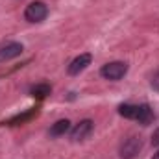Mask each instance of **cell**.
I'll return each mask as SVG.
<instances>
[{
  "mask_svg": "<svg viewBox=\"0 0 159 159\" xmlns=\"http://www.w3.org/2000/svg\"><path fill=\"white\" fill-rule=\"evenodd\" d=\"M22 50H24L22 44H20V43H15V41L2 44V46H0V63H6V61H9V59H15L17 56L22 54Z\"/></svg>",
  "mask_w": 159,
  "mask_h": 159,
  "instance_id": "cell-5",
  "label": "cell"
},
{
  "mask_svg": "<svg viewBox=\"0 0 159 159\" xmlns=\"http://www.w3.org/2000/svg\"><path fill=\"white\" fill-rule=\"evenodd\" d=\"M152 159H159V150L156 152V154H154V157H152Z\"/></svg>",
  "mask_w": 159,
  "mask_h": 159,
  "instance_id": "cell-13",
  "label": "cell"
},
{
  "mask_svg": "<svg viewBox=\"0 0 159 159\" xmlns=\"http://www.w3.org/2000/svg\"><path fill=\"white\" fill-rule=\"evenodd\" d=\"M135 120H137L139 124H143V126L152 124V122H154V111H152V107H150L148 104H141L139 109H137V117H135Z\"/></svg>",
  "mask_w": 159,
  "mask_h": 159,
  "instance_id": "cell-7",
  "label": "cell"
},
{
  "mask_svg": "<svg viewBox=\"0 0 159 159\" xmlns=\"http://www.w3.org/2000/svg\"><path fill=\"white\" fill-rule=\"evenodd\" d=\"M152 87H154L156 91H159V72L154 76V80H152Z\"/></svg>",
  "mask_w": 159,
  "mask_h": 159,
  "instance_id": "cell-12",
  "label": "cell"
},
{
  "mask_svg": "<svg viewBox=\"0 0 159 159\" xmlns=\"http://www.w3.org/2000/svg\"><path fill=\"white\" fill-rule=\"evenodd\" d=\"M67 131H70V122L67 119H61L57 120L56 124H52V128H50V137H61V135H65Z\"/></svg>",
  "mask_w": 159,
  "mask_h": 159,
  "instance_id": "cell-8",
  "label": "cell"
},
{
  "mask_svg": "<svg viewBox=\"0 0 159 159\" xmlns=\"http://www.w3.org/2000/svg\"><path fill=\"white\" fill-rule=\"evenodd\" d=\"M91 61H93V56H91V54H80L78 57H74V59L70 61V65H69V74H70V76H76L80 72H83V70L91 65Z\"/></svg>",
  "mask_w": 159,
  "mask_h": 159,
  "instance_id": "cell-6",
  "label": "cell"
},
{
  "mask_svg": "<svg viewBox=\"0 0 159 159\" xmlns=\"http://www.w3.org/2000/svg\"><path fill=\"white\" fill-rule=\"evenodd\" d=\"M93 128H94V122L91 119H85V120H80L78 124L70 129V139L74 143H81L85 141L91 133H93Z\"/></svg>",
  "mask_w": 159,
  "mask_h": 159,
  "instance_id": "cell-4",
  "label": "cell"
},
{
  "mask_svg": "<svg viewBox=\"0 0 159 159\" xmlns=\"http://www.w3.org/2000/svg\"><path fill=\"white\" fill-rule=\"evenodd\" d=\"M152 144L154 146H159V128L154 131V135H152Z\"/></svg>",
  "mask_w": 159,
  "mask_h": 159,
  "instance_id": "cell-11",
  "label": "cell"
},
{
  "mask_svg": "<svg viewBox=\"0 0 159 159\" xmlns=\"http://www.w3.org/2000/svg\"><path fill=\"white\" fill-rule=\"evenodd\" d=\"M137 109H139V106H133V104H122V106H119V115L120 117H124V119L135 120V117H137Z\"/></svg>",
  "mask_w": 159,
  "mask_h": 159,
  "instance_id": "cell-9",
  "label": "cell"
},
{
  "mask_svg": "<svg viewBox=\"0 0 159 159\" xmlns=\"http://www.w3.org/2000/svg\"><path fill=\"white\" fill-rule=\"evenodd\" d=\"M50 85H46V83H39V85H34L32 89H30V93H32V96H37V98H44V96H48L50 94Z\"/></svg>",
  "mask_w": 159,
  "mask_h": 159,
  "instance_id": "cell-10",
  "label": "cell"
},
{
  "mask_svg": "<svg viewBox=\"0 0 159 159\" xmlns=\"http://www.w3.org/2000/svg\"><path fill=\"white\" fill-rule=\"evenodd\" d=\"M46 15H48V6L41 0L28 4L26 9H24V19L28 22H43L46 19Z\"/></svg>",
  "mask_w": 159,
  "mask_h": 159,
  "instance_id": "cell-2",
  "label": "cell"
},
{
  "mask_svg": "<svg viewBox=\"0 0 159 159\" xmlns=\"http://www.w3.org/2000/svg\"><path fill=\"white\" fill-rule=\"evenodd\" d=\"M143 150V141L141 137H128L122 144H120V150H119V156L120 159H133L139 156V152Z\"/></svg>",
  "mask_w": 159,
  "mask_h": 159,
  "instance_id": "cell-3",
  "label": "cell"
},
{
  "mask_svg": "<svg viewBox=\"0 0 159 159\" xmlns=\"http://www.w3.org/2000/svg\"><path fill=\"white\" fill-rule=\"evenodd\" d=\"M128 72V63L124 61H111V63H106L102 69H100V74L102 78L109 80V81H119L126 76Z\"/></svg>",
  "mask_w": 159,
  "mask_h": 159,
  "instance_id": "cell-1",
  "label": "cell"
}]
</instances>
